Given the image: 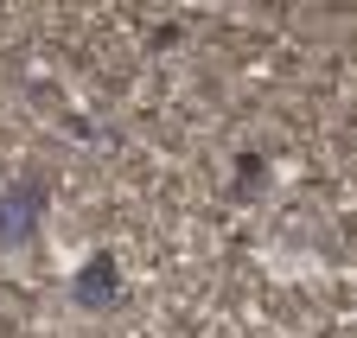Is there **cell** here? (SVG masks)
Masks as SVG:
<instances>
[{"label":"cell","instance_id":"cell-1","mask_svg":"<svg viewBox=\"0 0 357 338\" xmlns=\"http://www.w3.org/2000/svg\"><path fill=\"white\" fill-rule=\"evenodd\" d=\"M45 210H52V173H13L0 185V249H32L38 230H45Z\"/></svg>","mask_w":357,"mask_h":338},{"label":"cell","instance_id":"cell-2","mask_svg":"<svg viewBox=\"0 0 357 338\" xmlns=\"http://www.w3.org/2000/svg\"><path fill=\"white\" fill-rule=\"evenodd\" d=\"M121 262H115V249H89V256L77 262V275H70V300L83 307V313H115L121 307Z\"/></svg>","mask_w":357,"mask_h":338},{"label":"cell","instance_id":"cell-3","mask_svg":"<svg viewBox=\"0 0 357 338\" xmlns=\"http://www.w3.org/2000/svg\"><path fill=\"white\" fill-rule=\"evenodd\" d=\"M261 185H268V160L261 153H236V185H230V198L236 204H255Z\"/></svg>","mask_w":357,"mask_h":338}]
</instances>
